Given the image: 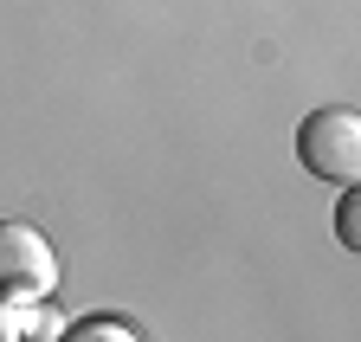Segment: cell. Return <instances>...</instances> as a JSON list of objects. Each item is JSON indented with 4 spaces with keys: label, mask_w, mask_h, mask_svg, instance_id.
Segmentation results:
<instances>
[{
    "label": "cell",
    "mask_w": 361,
    "mask_h": 342,
    "mask_svg": "<svg viewBox=\"0 0 361 342\" xmlns=\"http://www.w3.org/2000/svg\"><path fill=\"white\" fill-rule=\"evenodd\" d=\"M297 161L310 168L316 181L355 188L361 181V116L348 104H323L297 123Z\"/></svg>",
    "instance_id": "6da1fadb"
},
{
    "label": "cell",
    "mask_w": 361,
    "mask_h": 342,
    "mask_svg": "<svg viewBox=\"0 0 361 342\" xmlns=\"http://www.w3.org/2000/svg\"><path fill=\"white\" fill-rule=\"evenodd\" d=\"M59 342H142L129 323H116V317H78Z\"/></svg>",
    "instance_id": "277c9868"
},
{
    "label": "cell",
    "mask_w": 361,
    "mask_h": 342,
    "mask_svg": "<svg viewBox=\"0 0 361 342\" xmlns=\"http://www.w3.org/2000/svg\"><path fill=\"white\" fill-rule=\"evenodd\" d=\"M59 284V259H52V239L26 220H0V291H20V297H52Z\"/></svg>",
    "instance_id": "7a4b0ae2"
},
{
    "label": "cell",
    "mask_w": 361,
    "mask_h": 342,
    "mask_svg": "<svg viewBox=\"0 0 361 342\" xmlns=\"http://www.w3.org/2000/svg\"><path fill=\"white\" fill-rule=\"evenodd\" d=\"M39 304H45V297L0 291V342H26V336H32V323H39Z\"/></svg>",
    "instance_id": "3957f363"
},
{
    "label": "cell",
    "mask_w": 361,
    "mask_h": 342,
    "mask_svg": "<svg viewBox=\"0 0 361 342\" xmlns=\"http://www.w3.org/2000/svg\"><path fill=\"white\" fill-rule=\"evenodd\" d=\"M355 207H361V200H355V194H348V188H342V200H336V239H342V245H348V252H355V245H361V239H355Z\"/></svg>",
    "instance_id": "5b68a950"
}]
</instances>
